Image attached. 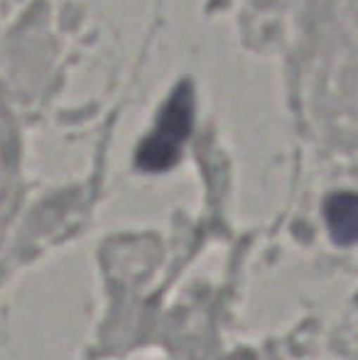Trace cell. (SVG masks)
Instances as JSON below:
<instances>
[{
	"label": "cell",
	"mask_w": 358,
	"mask_h": 360,
	"mask_svg": "<svg viewBox=\"0 0 358 360\" xmlns=\"http://www.w3.org/2000/svg\"><path fill=\"white\" fill-rule=\"evenodd\" d=\"M326 226L336 243L341 245H351L358 236V199L351 191H341V194L329 196L324 206Z\"/></svg>",
	"instance_id": "2"
},
{
	"label": "cell",
	"mask_w": 358,
	"mask_h": 360,
	"mask_svg": "<svg viewBox=\"0 0 358 360\" xmlns=\"http://www.w3.org/2000/svg\"><path fill=\"white\" fill-rule=\"evenodd\" d=\"M191 123H194V91H191L189 81H181L172 91L165 108L160 110L158 125L153 128V133L138 147L135 162L140 169H170L179 160L181 147L191 133Z\"/></svg>",
	"instance_id": "1"
}]
</instances>
